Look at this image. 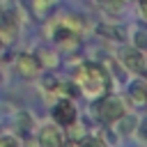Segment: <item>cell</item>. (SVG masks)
<instances>
[{"instance_id": "15", "label": "cell", "mask_w": 147, "mask_h": 147, "mask_svg": "<svg viewBox=\"0 0 147 147\" xmlns=\"http://www.w3.org/2000/svg\"><path fill=\"white\" fill-rule=\"evenodd\" d=\"M80 147H103V142H101V140H96V138H87V140H83V142H80Z\"/></svg>"}, {"instance_id": "14", "label": "cell", "mask_w": 147, "mask_h": 147, "mask_svg": "<svg viewBox=\"0 0 147 147\" xmlns=\"http://www.w3.org/2000/svg\"><path fill=\"white\" fill-rule=\"evenodd\" d=\"M96 2L106 9H119L122 7V0H96Z\"/></svg>"}, {"instance_id": "13", "label": "cell", "mask_w": 147, "mask_h": 147, "mask_svg": "<svg viewBox=\"0 0 147 147\" xmlns=\"http://www.w3.org/2000/svg\"><path fill=\"white\" fill-rule=\"evenodd\" d=\"M0 147H18V140L14 136H2L0 138Z\"/></svg>"}, {"instance_id": "12", "label": "cell", "mask_w": 147, "mask_h": 147, "mask_svg": "<svg viewBox=\"0 0 147 147\" xmlns=\"http://www.w3.org/2000/svg\"><path fill=\"white\" fill-rule=\"evenodd\" d=\"M53 53H48V51H39V57H37V62L39 64H46V67H53L55 62H57V57H51Z\"/></svg>"}, {"instance_id": "18", "label": "cell", "mask_w": 147, "mask_h": 147, "mask_svg": "<svg viewBox=\"0 0 147 147\" xmlns=\"http://www.w3.org/2000/svg\"><path fill=\"white\" fill-rule=\"evenodd\" d=\"M140 2H142V0H140Z\"/></svg>"}, {"instance_id": "5", "label": "cell", "mask_w": 147, "mask_h": 147, "mask_svg": "<svg viewBox=\"0 0 147 147\" xmlns=\"http://www.w3.org/2000/svg\"><path fill=\"white\" fill-rule=\"evenodd\" d=\"M16 69H18V74H21L23 78H34V76L41 71V64L37 62L34 55L23 53V55H18V60H16Z\"/></svg>"}, {"instance_id": "1", "label": "cell", "mask_w": 147, "mask_h": 147, "mask_svg": "<svg viewBox=\"0 0 147 147\" xmlns=\"http://www.w3.org/2000/svg\"><path fill=\"white\" fill-rule=\"evenodd\" d=\"M76 80H78V85L87 94H103L108 90V76L96 64H83V67H78Z\"/></svg>"}, {"instance_id": "11", "label": "cell", "mask_w": 147, "mask_h": 147, "mask_svg": "<svg viewBox=\"0 0 147 147\" xmlns=\"http://www.w3.org/2000/svg\"><path fill=\"white\" fill-rule=\"evenodd\" d=\"M133 41H136V48H138V51H145V48H147V32H145L142 28H138Z\"/></svg>"}, {"instance_id": "8", "label": "cell", "mask_w": 147, "mask_h": 147, "mask_svg": "<svg viewBox=\"0 0 147 147\" xmlns=\"http://www.w3.org/2000/svg\"><path fill=\"white\" fill-rule=\"evenodd\" d=\"M57 2H60V0H32V11H34L37 18H46V16H51V11L57 7Z\"/></svg>"}, {"instance_id": "3", "label": "cell", "mask_w": 147, "mask_h": 147, "mask_svg": "<svg viewBox=\"0 0 147 147\" xmlns=\"http://www.w3.org/2000/svg\"><path fill=\"white\" fill-rule=\"evenodd\" d=\"M119 57H122V62L131 71H136V74H142L145 71V55H142V51H138V48H122L119 51Z\"/></svg>"}, {"instance_id": "17", "label": "cell", "mask_w": 147, "mask_h": 147, "mask_svg": "<svg viewBox=\"0 0 147 147\" xmlns=\"http://www.w3.org/2000/svg\"><path fill=\"white\" fill-rule=\"evenodd\" d=\"M0 80H2V76H0Z\"/></svg>"}, {"instance_id": "16", "label": "cell", "mask_w": 147, "mask_h": 147, "mask_svg": "<svg viewBox=\"0 0 147 147\" xmlns=\"http://www.w3.org/2000/svg\"><path fill=\"white\" fill-rule=\"evenodd\" d=\"M18 122L23 124V131L30 129V115H28V113H18Z\"/></svg>"}, {"instance_id": "9", "label": "cell", "mask_w": 147, "mask_h": 147, "mask_svg": "<svg viewBox=\"0 0 147 147\" xmlns=\"http://www.w3.org/2000/svg\"><path fill=\"white\" fill-rule=\"evenodd\" d=\"M96 32L103 34V37H108V39H124V28H117V25L101 23V25H96Z\"/></svg>"}, {"instance_id": "10", "label": "cell", "mask_w": 147, "mask_h": 147, "mask_svg": "<svg viewBox=\"0 0 147 147\" xmlns=\"http://www.w3.org/2000/svg\"><path fill=\"white\" fill-rule=\"evenodd\" d=\"M119 119H122V124H119V133H124V136H126V133H133V131H136L138 119H136L133 115H129V117H124V115H122Z\"/></svg>"}, {"instance_id": "4", "label": "cell", "mask_w": 147, "mask_h": 147, "mask_svg": "<svg viewBox=\"0 0 147 147\" xmlns=\"http://www.w3.org/2000/svg\"><path fill=\"white\" fill-rule=\"evenodd\" d=\"M53 117H55L57 124L71 126L74 119H76V108H74V103H71V101H57V103L53 106Z\"/></svg>"}, {"instance_id": "2", "label": "cell", "mask_w": 147, "mask_h": 147, "mask_svg": "<svg viewBox=\"0 0 147 147\" xmlns=\"http://www.w3.org/2000/svg\"><path fill=\"white\" fill-rule=\"evenodd\" d=\"M96 115H99V119L106 122V124L119 119V117L124 115V103H122V99H117V96H103V99L96 103Z\"/></svg>"}, {"instance_id": "7", "label": "cell", "mask_w": 147, "mask_h": 147, "mask_svg": "<svg viewBox=\"0 0 147 147\" xmlns=\"http://www.w3.org/2000/svg\"><path fill=\"white\" fill-rule=\"evenodd\" d=\"M129 96H131L138 106H142V103L147 101V85H145L142 78H140V80H133V83L129 85Z\"/></svg>"}, {"instance_id": "6", "label": "cell", "mask_w": 147, "mask_h": 147, "mask_svg": "<svg viewBox=\"0 0 147 147\" xmlns=\"http://www.w3.org/2000/svg\"><path fill=\"white\" fill-rule=\"evenodd\" d=\"M62 142H64V138H62L60 129H55V126H44V129L39 131V145H41V147H62Z\"/></svg>"}]
</instances>
